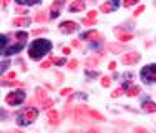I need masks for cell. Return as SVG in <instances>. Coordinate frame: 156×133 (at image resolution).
Here are the masks:
<instances>
[{
  "label": "cell",
  "mask_w": 156,
  "mask_h": 133,
  "mask_svg": "<svg viewBox=\"0 0 156 133\" xmlns=\"http://www.w3.org/2000/svg\"><path fill=\"white\" fill-rule=\"evenodd\" d=\"M139 92H141V90H139V86H131V88L126 92V95L128 96H136Z\"/></svg>",
  "instance_id": "18"
},
{
  "label": "cell",
  "mask_w": 156,
  "mask_h": 133,
  "mask_svg": "<svg viewBox=\"0 0 156 133\" xmlns=\"http://www.w3.org/2000/svg\"><path fill=\"white\" fill-rule=\"evenodd\" d=\"M143 10H145V7H143V5H139V7H138V9L133 12V15H135V17H139V15L143 13Z\"/></svg>",
  "instance_id": "25"
},
{
  "label": "cell",
  "mask_w": 156,
  "mask_h": 133,
  "mask_svg": "<svg viewBox=\"0 0 156 133\" xmlns=\"http://www.w3.org/2000/svg\"><path fill=\"white\" fill-rule=\"evenodd\" d=\"M98 63V57H93V58H88L87 60V66H95Z\"/></svg>",
  "instance_id": "20"
},
{
  "label": "cell",
  "mask_w": 156,
  "mask_h": 133,
  "mask_svg": "<svg viewBox=\"0 0 156 133\" xmlns=\"http://www.w3.org/2000/svg\"><path fill=\"white\" fill-rule=\"evenodd\" d=\"M139 58H141L139 53H136V52H130V53H126V55H123L121 62H123L125 65H133V63H136Z\"/></svg>",
  "instance_id": "7"
},
{
  "label": "cell",
  "mask_w": 156,
  "mask_h": 133,
  "mask_svg": "<svg viewBox=\"0 0 156 133\" xmlns=\"http://www.w3.org/2000/svg\"><path fill=\"white\" fill-rule=\"evenodd\" d=\"M71 93V88H63L61 92H60V95H63V96H67V95H70Z\"/></svg>",
  "instance_id": "30"
},
{
  "label": "cell",
  "mask_w": 156,
  "mask_h": 133,
  "mask_svg": "<svg viewBox=\"0 0 156 133\" xmlns=\"http://www.w3.org/2000/svg\"><path fill=\"white\" fill-rule=\"evenodd\" d=\"M116 7H118V2H116V0H110V2L103 3V5L100 7V12H101V13H108V12L115 10Z\"/></svg>",
  "instance_id": "9"
},
{
  "label": "cell",
  "mask_w": 156,
  "mask_h": 133,
  "mask_svg": "<svg viewBox=\"0 0 156 133\" xmlns=\"http://www.w3.org/2000/svg\"><path fill=\"white\" fill-rule=\"evenodd\" d=\"M37 115H38V113H37V110H35V108H25V110H23V113L19 116L17 123L22 125V126H23V125H30L32 122H35V120H37Z\"/></svg>",
  "instance_id": "3"
},
{
  "label": "cell",
  "mask_w": 156,
  "mask_h": 133,
  "mask_svg": "<svg viewBox=\"0 0 156 133\" xmlns=\"http://www.w3.org/2000/svg\"><path fill=\"white\" fill-rule=\"evenodd\" d=\"M50 50H52V43H50L48 40L40 38V40H35V42L30 45L28 57L32 58V60H40L45 53H48Z\"/></svg>",
  "instance_id": "2"
},
{
  "label": "cell",
  "mask_w": 156,
  "mask_h": 133,
  "mask_svg": "<svg viewBox=\"0 0 156 133\" xmlns=\"http://www.w3.org/2000/svg\"><path fill=\"white\" fill-rule=\"evenodd\" d=\"M83 23H85V25H93V23H95V20H91V19H85V20H83Z\"/></svg>",
  "instance_id": "33"
},
{
  "label": "cell",
  "mask_w": 156,
  "mask_h": 133,
  "mask_svg": "<svg viewBox=\"0 0 156 133\" xmlns=\"http://www.w3.org/2000/svg\"><path fill=\"white\" fill-rule=\"evenodd\" d=\"M12 23H13V25H15V27H20V25H28L30 23V19H27V17H25V19H13V22H12Z\"/></svg>",
  "instance_id": "16"
},
{
  "label": "cell",
  "mask_w": 156,
  "mask_h": 133,
  "mask_svg": "<svg viewBox=\"0 0 156 133\" xmlns=\"http://www.w3.org/2000/svg\"><path fill=\"white\" fill-rule=\"evenodd\" d=\"M35 95H37V100H38L40 103H43L45 100H48V98H47V92H45L43 88H37V90H35Z\"/></svg>",
  "instance_id": "15"
},
{
  "label": "cell",
  "mask_w": 156,
  "mask_h": 133,
  "mask_svg": "<svg viewBox=\"0 0 156 133\" xmlns=\"http://www.w3.org/2000/svg\"><path fill=\"white\" fill-rule=\"evenodd\" d=\"M77 65H78L77 60H70V62H68V68H71V70H75V68H77Z\"/></svg>",
  "instance_id": "28"
},
{
  "label": "cell",
  "mask_w": 156,
  "mask_h": 133,
  "mask_svg": "<svg viewBox=\"0 0 156 133\" xmlns=\"http://www.w3.org/2000/svg\"><path fill=\"white\" fill-rule=\"evenodd\" d=\"M143 110H145L146 113H155V112H156V103H153V102L146 100V102L143 103Z\"/></svg>",
  "instance_id": "14"
},
{
  "label": "cell",
  "mask_w": 156,
  "mask_h": 133,
  "mask_svg": "<svg viewBox=\"0 0 156 133\" xmlns=\"http://www.w3.org/2000/svg\"><path fill=\"white\" fill-rule=\"evenodd\" d=\"M95 17H97V12H95V10H90V12H88V19H95Z\"/></svg>",
  "instance_id": "32"
},
{
  "label": "cell",
  "mask_w": 156,
  "mask_h": 133,
  "mask_svg": "<svg viewBox=\"0 0 156 133\" xmlns=\"http://www.w3.org/2000/svg\"><path fill=\"white\" fill-rule=\"evenodd\" d=\"M71 45H73V47H80V42H78V40H73Z\"/></svg>",
  "instance_id": "38"
},
{
  "label": "cell",
  "mask_w": 156,
  "mask_h": 133,
  "mask_svg": "<svg viewBox=\"0 0 156 133\" xmlns=\"http://www.w3.org/2000/svg\"><path fill=\"white\" fill-rule=\"evenodd\" d=\"M19 3H25V5H33V3H38L40 0H17Z\"/></svg>",
  "instance_id": "22"
},
{
  "label": "cell",
  "mask_w": 156,
  "mask_h": 133,
  "mask_svg": "<svg viewBox=\"0 0 156 133\" xmlns=\"http://www.w3.org/2000/svg\"><path fill=\"white\" fill-rule=\"evenodd\" d=\"M27 37H28L27 32H15L9 35H2V53L12 55V53L20 52L27 42Z\"/></svg>",
  "instance_id": "1"
},
{
  "label": "cell",
  "mask_w": 156,
  "mask_h": 133,
  "mask_svg": "<svg viewBox=\"0 0 156 133\" xmlns=\"http://www.w3.org/2000/svg\"><path fill=\"white\" fill-rule=\"evenodd\" d=\"M121 93H123V90H121V88H116V90L111 93V96H113V98H118V96L121 95Z\"/></svg>",
  "instance_id": "29"
},
{
  "label": "cell",
  "mask_w": 156,
  "mask_h": 133,
  "mask_svg": "<svg viewBox=\"0 0 156 133\" xmlns=\"http://www.w3.org/2000/svg\"><path fill=\"white\" fill-rule=\"evenodd\" d=\"M50 60H52V62H53V63H57V65H63V63H65V60H63V58H57V57H52V58H50Z\"/></svg>",
  "instance_id": "23"
},
{
  "label": "cell",
  "mask_w": 156,
  "mask_h": 133,
  "mask_svg": "<svg viewBox=\"0 0 156 133\" xmlns=\"http://www.w3.org/2000/svg\"><path fill=\"white\" fill-rule=\"evenodd\" d=\"M63 5H65V0H55L52 3V7H50V19H55L60 12H61Z\"/></svg>",
  "instance_id": "6"
},
{
  "label": "cell",
  "mask_w": 156,
  "mask_h": 133,
  "mask_svg": "<svg viewBox=\"0 0 156 133\" xmlns=\"http://www.w3.org/2000/svg\"><path fill=\"white\" fill-rule=\"evenodd\" d=\"M42 32H45V29H38V30H35V32H33V35H38V33H42Z\"/></svg>",
  "instance_id": "37"
},
{
  "label": "cell",
  "mask_w": 156,
  "mask_h": 133,
  "mask_svg": "<svg viewBox=\"0 0 156 133\" xmlns=\"http://www.w3.org/2000/svg\"><path fill=\"white\" fill-rule=\"evenodd\" d=\"M58 29H60V32H61V33H71V32H75L78 27H77V23H75V22L67 20V22H63V23L60 25Z\"/></svg>",
  "instance_id": "8"
},
{
  "label": "cell",
  "mask_w": 156,
  "mask_h": 133,
  "mask_svg": "<svg viewBox=\"0 0 156 133\" xmlns=\"http://www.w3.org/2000/svg\"><path fill=\"white\" fill-rule=\"evenodd\" d=\"M35 20H37V22H45V20H47V13H45V12H38V13L35 15Z\"/></svg>",
  "instance_id": "19"
},
{
  "label": "cell",
  "mask_w": 156,
  "mask_h": 133,
  "mask_svg": "<svg viewBox=\"0 0 156 133\" xmlns=\"http://www.w3.org/2000/svg\"><path fill=\"white\" fill-rule=\"evenodd\" d=\"M88 133H97V130H90Z\"/></svg>",
  "instance_id": "41"
},
{
  "label": "cell",
  "mask_w": 156,
  "mask_h": 133,
  "mask_svg": "<svg viewBox=\"0 0 156 133\" xmlns=\"http://www.w3.org/2000/svg\"><path fill=\"white\" fill-rule=\"evenodd\" d=\"M83 9H85V0H75L70 5V12H81Z\"/></svg>",
  "instance_id": "13"
},
{
  "label": "cell",
  "mask_w": 156,
  "mask_h": 133,
  "mask_svg": "<svg viewBox=\"0 0 156 133\" xmlns=\"http://www.w3.org/2000/svg\"><path fill=\"white\" fill-rule=\"evenodd\" d=\"M115 33H116V37L120 42H128V40H131L133 35L131 33H126V32H123L121 29H115Z\"/></svg>",
  "instance_id": "11"
},
{
  "label": "cell",
  "mask_w": 156,
  "mask_h": 133,
  "mask_svg": "<svg viewBox=\"0 0 156 133\" xmlns=\"http://www.w3.org/2000/svg\"><path fill=\"white\" fill-rule=\"evenodd\" d=\"M135 133H148V132L145 130V128H136V130H135Z\"/></svg>",
  "instance_id": "36"
},
{
  "label": "cell",
  "mask_w": 156,
  "mask_h": 133,
  "mask_svg": "<svg viewBox=\"0 0 156 133\" xmlns=\"http://www.w3.org/2000/svg\"><path fill=\"white\" fill-rule=\"evenodd\" d=\"M138 0H123V5L125 7H131V5H135Z\"/></svg>",
  "instance_id": "27"
},
{
  "label": "cell",
  "mask_w": 156,
  "mask_h": 133,
  "mask_svg": "<svg viewBox=\"0 0 156 133\" xmlns=\"http://www.w3.org/2000/svg\"><path fill=\"white\" fill-rule=\"evenodd\" d=\"M141 78L146 83H156V65H146L141 70Z\"/></svg>",
  "instance_id": "4"
},
{
  "label": "cell",
  "mask_w": 156,
  "mask_h": 133,
  "mask_svg": "<svg viewBox=\"0 0 156 133\" xmlns=\"http://www.w3.org/2000/svg\"><path fill=\"white\" fill-rule=\"evenodd\" d=\"M108 50H110V52H118V53H121V52L125 50V47H123V45H116V43H110V45H108Z\"/></svg>",
  "instance_id": "17"
},
{
  "label": "cell",
  "mask_w": 156,
  "mask_h": 133,
  "mask_svg": "<svg viewBox=\"0 0 156 133\" xmlns=\"http://www.w3.org/2000/svg\"><path fill=\"white\" fill-rule=\"evenodd\" d=\"M155 7H156V0H155Z\"/></svg>",
  "instance_id": "42"
},
{
  "label": "cell",
  "mask_w": 156,
  "mask_h": 133,
  "mask_svg": "<svg viewBox=\"0 0 156 133\" xmlns=\"http://www.w3.org/2000/svg\"><path fill=\"white\" fill-rule=\"evenodd\" d=\"M88 115H91L93 118H97V120H105V116L101 113H98V112H88Z\"/></svg>",
  "instance_id": "21"
},
{
  "label": "cell",
  "mask_w": 156,
  "mask_h": 133,
  "mask_svg": "<svg viewBox=\"0 0 156 133\" xmlns=\"http://www.w3.org/2000/svg\"><path fill=\"white\" fill-rule=\"evenodd\" d=\"M101 86H105V88L110 86V78H108V76H103V78H101Z\"/></svg>",
  "instance_id": "26"
},
{
  "label": "cell",
  "mask_w": 156,
  "mask_h": 133,
  "mask_svg": "<svg viewBox=\"0 0 156 133\" xmlns=\"http://www.w3.org/2000/svg\"><path fill=\"white\" fill-rule=\"evenodd\" d=\"M47 116H48L50 125H57L60 122V113L55 112V110H48V112H47Z\"/></svg>",
  "instance_id": "12"
},
{
  "label": "cell",
  "mask_w": 156,
  "mask_h": 133,
  "mask_svg": "<svg viewBox=\"0 0 156 133\" xmlns=\"http://www.w3.org/2000/svg\"><path fill=\"white\" fill-rule=\"evenodd\" d=\"M17 13H27V10L23 9V7H20V5H19V7H17Z\"/></svg>",
  "instance_id": "34"
},
{
  "label": "cell",
  "mask_w": 156,
  "mask_h": 133,
  "mask_svg": "<svg viewBox=\"0 0 156 133\" xmlns=\"http://www.w3.org/2000/svg\"><path fill=\"white\" fill-rule=\"evenodd\" d=\"M9 2H10V0H2V7H7V5H9Z\"/></svg>",
  "instance_id": "39"
},
{
  "label": "cell",
  "mask_w": 156,
  "mask_h": 133,
  "mask_svg": "<svg viewBox=\"0 0 156 133\" xmlns=\"http://www.w3.org/2000/svg\"><path fill=\"white\" fill-rule=\"evenodd\" d=\"M108 68H110V70H115V68H116V63H115V62H111V63L108 65Z\"/></svg>",
  "instance_id": "35"
},
{
  "label": "cell",
  "mask_w": 156,
  "mask_h": 133,
  "mask_svg": "<svg viewBox=\"0 0 156 133\" xmlns=\"http://www.w3.org/2000/svg\"><path fill=\"white\" fill-rule=\"evenodd\" d=\"M52 63H53L52 60H47V62H43V63H42V65H40V66H42V68H48V66L52 65Z\"/></svg>",
  "instance_id": "31"
},
{
  "label": "cell",
  "mask_w": 156,
  "mask_h": 133,
  "mask_svg": "<svg viewBox=\"0 0 156 133\" xmlns=\"http://www.w3.org/2000/svg\"><path fill=\"white\" fill-rule=\"evenodd\" d=\"M52 105H53V102H52V100H45V102H43V103H42V106H43V108H45V110H50V106H52Z\"/></svg>",
  "instance_id": "24"
},
{
  "label": "cell",
  "mask_w": 156,
  "mask_h": 133,
  "mask_svg": "<svg viewBox=\"0 0 156 133\" xmlns=\"http://www.w3.org/2000/svg\"><path fill=\"white\" fill-rule=\"evenodd\" d=\"M81 38H83V40H91V42H95V40H100L101 35L98 33L97 30H91V32H85V33L81 35Z\"/></svg>",
  "instance_id": "10"
},
{
  "label": "cell",
  "mask_w": 156,
  "mask_h": 133,
  "mask_svg": "<svg viewBox=\"0 0 156 133\" xmlns=\"http://www.w3.org/2000/svg\"><path fill=\"white\" fill-rule=\"evenodd\" d=\"M25 100V93L22 90H17V92H12L5 96V103L7 105H20Z\"/></svg>",
  "instance_id": "5"
},
{
  "label": "cell",
  "mask_w": 156,
  "mask_h": 133,
  "mask_svg": "<svg viewBox=\"0 0 156 133\" xmlns=\"http://www.w3.org/2000/svg\"><path fill=\"white\" fill-rule=\"evenodd\" d=\"M63 53H67V55H68V53H70V48L65 47V48H63Z\"/></svg>",
  "instance_id": "40"
}]
</instances>
